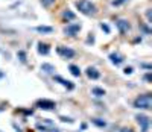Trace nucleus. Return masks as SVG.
<instances>
[{"instance_id": "1", "label": "nucleus", "mask_w": 152, "mask_h": 132, "mask_svg": "<svg viewBox=\"0 0 152 132\" xmlns=\"http://www.w3.org/2000/svg\"><path fill=\"white\" fill-rule=\"evenodd\" d=\"M134 108H137V109H145V111L152 109V94H151V93H146V94L138 96V97L134 100Z\"/></svg>"}, {"instance_id": "2", "label": "nucleus", "mask_w": 152, "mask_h": 132, "mask_svg": "<svg viewBox=\"0 0 152 132\" xmlns=\"http://www.w3.org/2000/svg\"><path fill=\"white\" fill-rule=\"evenodd\" d=\"M76 8H78V11L82 12L84 15L96 14V6L90 2V0H79V2H76Z\"/></svg>"}, {"instance_id": "3", "label": "nucleus", "mask_w": 152, "mask_h": 132, "mask_svg": "<svg viewBox=\"0 0 152 132\" xmlns=\"http://www.w3.org/2000/svg\"><path fill=\"white\" fill-rule=\"evenodd\" d=\"M37 129L41 131V132H61V131L53 125V122H50L49 118H44L43 123L38 122V123H37Z\"/></svg>"}, {"instance_id": "4", "label": "nucleus", "mask_w": 152, "mask_h": 132, "mask_svg": "<svg viewBox=\"0 0 152 132\" xmlns=\"http://www.w3.org/2000/svg\"><path fill=\"white\" fill-rule=\"evenodd\" d=\"M35 106L43 109V111H53L56 108V103L53 100H49V99H40L35 102Z\"/></svg>"}, {"instance_id": "5", "label": "nucleus", "mask_w": 152, "mask_h": 132, "mask_svg": "<svg viewBox=\"0 0 152 132\" xmlns=\"http://www.w3.org/2000/svg\"><path fill=\"white\" fill-rule=\"evenodd\" d=\"M135 120H137L138 125H140L142 132H148L149 131V128H151V117H148L146 114H137Z\"/></svg>"}, {"instance_id": "6", "label": "nucleus", "mask_w": 152, "mask_h": 132, "mask_svg": "<svg viewBox=\"0 0 152 132\" xmlns=\"http://www.w3.org/2000/svg\"><path fill=\"white\" fill-rule=\"evenodd\" d=\"M56 52H58V55L62 56L64 59H72V58L76 55L73 49H70V47H64V46H59V47L56 49Z\"/></svg>"}, {"instance_id": "7", "label": "nucleus", "mask_w": 152, "mask_h": 132, "mask_svg": "<svg viewBox=\"0 0 152 132\" xmlns=\"http://www.w3.org/2000/svg\"><path fill=\"white\" fill-rule=\"evenodd\" d=\"M79 31H81V24L79 23H70V24H67V28L64 29V34L67 36H75Z\"/></svg>"}, {"instance_id": "8", "label": "nucleus", "mask_w": 152, "mask_h": 132, "mask_svg": "<svg viewBox=\"0 0 152 132\" xmlns=\"http://www.w3.org/2000/svg\"><path fill=\"white\" fill-rule=\"evenodd\" d=\"M53 79H55V82H58V84H61L64 88H67V90H73L75 88V84L72 82V81H67V79H64L62 76H59V74H56V76H53Z\"/></svg>"}, {"instance_id": "9", "label": "nucleus", "mask_w": 152, "mask_h": 132, "mask_svg": "<svg viewBox=\"0 0 152 132\" xmlns=\"http://www.w3.org/2000/svg\"><path fill=\"white\" fill-rule=\"evenodd\" d=\"M116 26H117V29H119L120 34H126V32L131 29V24H129L128 20H117L116 21Z\"/></svg>"}, {"instance_id": "10", "label": "nucleus", "mask_w": 152, "mask_h": 132, "mask_svg": "<svg viewBox=\"0 0 152 132\" xmlns=\"http://www.w3.org/2000/svg\"><path fill=\"white\" fill-rule=\"evenodd\" d=\"M85 74H87V77H88V79H91V81H96V79H99V77H100V73H99V71H97V69H94V67H87Z\"/></svg>"}, {"instance_id": "11", "label": "nucleus", "mask_w": 152, "mask_h": 132, "mask_svg": "<svg viewBox=\"0 0 152 132\" xmlns=\"http://www.w3.org/2000/svg\"><path fill=\"white\" fill-rule=\"evenodd\" d=\"M110 61H111V64H114L117 67V65H120L123 62V56L120 53H117V52H113V53H110Z\"/></svg>"}, {"instance_id": "12", "label": "nucleus", "mask_w": 152, "mask_h": 132, "mask_svg": "<svg viewBox=\"0 0 152 132\" xmlns=\"http://www.w3.org/2000/svg\"><path fill=\"white\" fill-rule=\"evenodd\" d=\"M38 53L40 55H49L50 53V47H49V44H46V43H38Z\"/></svg>"}, {"instance_id": "13", "label": "nucleus", "mask_w": 152, "mask_h": 132, "mask_svg": "<svg viewBox=\"0 0 152 132\" xmlns=\"http://www.w3.org/2000/svg\"><path fill=\"white\" fill-rule=\"evenodd\" d=\"M35 31L40 32V34H52L53 32V28H50V26H37Z\"/></svg>"}, {"instance_id": "14", "label": "nucleus", "mask_w": 152, "mask_h": 132, "mask_svg": "<svg viewBox=\"0 0 152 132\" xmlns=\"http://www.w3.org/2000/svg\"><path fill=\"white\" fill-rule=\"evenodd\" d=\"M91 94L96 97H104L105 96V90L104 88H99V87H93L91 88Z\"/></svg>"}, {"instance_id": "15", "label": "nucleus", "mask_w": 152, "mask_h": 132, "mask_svg": "<svg viewBox=\"0 0 152 132\" xmlns=\"http://www.w3.org/2000/svg\"><path fill=\"white\" fill-rule=\"evenodd\" d=\"M69 70H70V73H72L75 77H79V76H81V69L78 67V65L70 64V65H69Z\"/></svg>"}, {"instance_id": "16", "label": "nucleus", "mask_w": 152, "mask_h": 132, "mask_svg": "<svg viewBox=\"0 0 152 132\" xmlns=\"http://www.w3.org/2000/svg\"><path fill=\"white\" fill-rule=\"evenodd\" d=\"M41 70H43L44 73L53 74V73H55V65H52V64H43V65H41Z\"/></svg>"}, {"instance_id": "17", "label": "nucleus", "mask_w": 152, "mask_h": 132, "mask_svg": "<svg viewBox=\"0 0 152 132\" xmlns=\"http://www.w3.org/2000/svg\"><path fill=\"white\" fill-rule=\"evenodd\" d=\"M91 123L96 125L97 128H105L107 126V122L102 120V118H91Z\"/></svg>"}, {"instance_id": "18", "label": "nucleus", "mask_w": 152, "mask_h": 132, "mask_svg": "<svg viewBox=\"0 0 152 132\" xmlns=\"http://www.w3.org/2000/svg\"><path fill=\"white\" fill-rule=\"evenodd\" d=\"M62 18H64V20H75V14H73V12L72 11H64V12H62Z\"/></svg>"}, {"instance_id": "19", "label": "nucleus", "mask_w": 152, "mask_h": 132, "mask_svg": "<svg viewBox=\"0 0 152 132\" xmlns=\"http://www.w3.org/2000/svg\"><path fill=\"white\" fill-rule=\"evenodd\" d=\"M55 2H56V0H41V5L44 8H49V6H52Z\"/></svg>"}, {"instance_id": "20", "label": "nucleus", "mask_w": 152, "mask_h": 132, "mask_svg": "<svg viewBox=\"0 0 152 132\" xmlns=\"http://www.w3.org/2000/svg\"><path fill=\"white\" fill-rule=\"evenodd\" d=\"M128 0H113L111 2V5L113 6H120V5H123V3H126Z\"/></svg>"}, {"instance_id": "21", "label": "nucleus", "mask_w": 152, "mask_h": 132, "mask_svg": "<svg viewBox=\"0 0 152 132\" xmlns=\"http://www.w3.org/2000/svg\"><path fill=\"white\" fill-rule=\"evenodd\" d=\"M143 79H145L146 82H149V84H151V82H152V71H148V73L143 76Z\"/></svg>"}, {"instance_id": "22", "label": "nucleus", "mask_w": 152, "mask_h": 132, "mask_svg": "<svg viewBox=\"0 0 152 132\" xmlns=\"http://www.w3.org/2000/svg\"><path fill=\"white\" fill-rule=\"evenodd\" d=\"M18 58H20L21 62H26V53H24V52H18Z\"/></svg>"}, {"instance_id": "23", "label": "nucleus", "mask_w": 152, "mask_h": 132, "mask_svg": "<svg viewBox=\"0 0 152 132\" xmlns=\"http://www.w3.org/2000/svg\"><path fill=\"white\" fill-rule=\"evenodd\" d=\"M132 71H134V70H132V67H126V69L123 70V73H125V74H132Z\"/></svg>"}, {"instance_id": "24", "label": "nucleus", "mask_w": 152, "mask_h": 132, "mask_svg": "<svg viewBox=\"0 0 152 132\" xmlns=\"http://www.w3.org/2000/svg\"><path fill=\"white\" fill-rule=\"evenodd\" d=\"M100 28H102V31H105L107 34H110V28H108L107 24H104V23H102V24H100Z\"/></svg>"}, {"instance_id": "25", "label": "nucleus", "mask_w": 152, "mask_h": 132, "mask_svg": "<svg viewBox=\"0 0 152 132\" xmlns=\"http://www.w3.org/2000/svg\"><path fill=\"white\" fill-rule=\"evenodd\" d=\"M61 120L66 122V123H67V122H69V123H73V120H72V118H69V117H62V115H61Z\"/></svg>"}, {"instance_id": "26", "label": "nucleus", "mask_w": 152, "mask_h": 132, "mask_svg": "<svg viewBox=\"0 0 152 132\" xmlns=\"http://www.w3.org/2000/svg\"><path fill=\"white\" fill-rule=\"evenodd\" d=\"M120 132H134V129H131V128H122Z\"/></svg>"}, {"instance_id": "27", "label": "nucleus", "mask_w": 152, "mask_h": 132, "mask_svg": "<svg viewBox=\"0 0 152 132\" xmlns=\"http://www.w3.org/2000/svg\"><path fill=\"white\" fill-rule=\"evenodd\" d=\"M140 67H143V69H146V70H151V69H152L149 64H140Z\"/></svg>"}, {"instance_id": "28", "label": "nucleus", "mask_w": 152, "mask_h": 132, "mask_svg": "<svg viewBox=\"0 0 152 132\" xmlns=\"http://www.w3.org/2000/svg\"><path fill=\"white\" fill-rule=\"evenodd\" d=\"M3 76H5V74H3V73H2V71H0V79H2V77H3Z\"/></svg>"}, {"instance_id": "29", "label": "nucleus", "mask_w": 152, "mask_h": 132, "mask_svg": "<svg viewBox=\"0 0 152 132\" xmlns=\"http://www.w3.org/2000/svg\"><path fill=\"white\" fill-rule=\"evenodd\" d=\"M0 132H2V131H0Z\"/></svg>"}]
</instances>
